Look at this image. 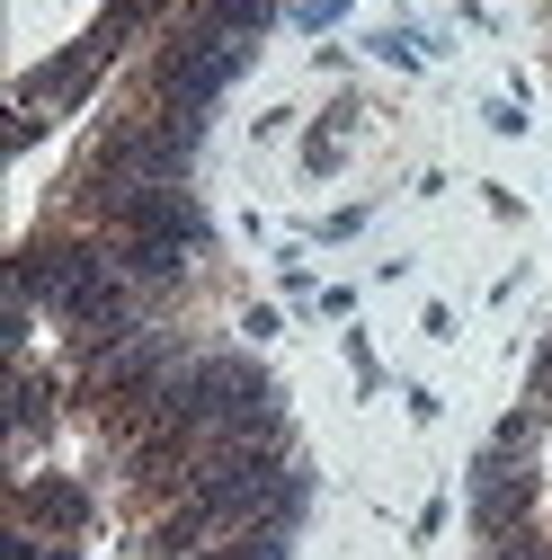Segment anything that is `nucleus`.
Listing matches in <instances>:
<instances>
[{"mask_svg":"<svg viewBox=\"0 0 552 560\" xmlns=\"http://www.w3.org/2000/svg\"><path fill=\"white\" fill-rule=\"evenodd\" d=\"M250 54L258 45H241V36H215V27H179L152 62H143V107H161L170 125H205V116H215V98L250 72Z\"/></svg>","mask_w":552,"mask_h":560,"instance_id":"obj_1","label":"nucleus"},{"mask_svg":"<svg viewBox=\"0 0 552 560\" xmlns=\"http://www.w3.org/2000/svg\"><path fill=\"white\" fill-rule=\"evenodd\" d=\"M116 249H99L90 232H36L27 249H19V303L27 312H81V303H99L107 285H116Z\"/></svg>","mask_w":552,"mask_h":560,"instance_id":"obj_2","label":"nucleus"},{"mask_svg":"<svg viewBox=\"0 0 552 560\" xmlns=\"http://www.w3.org/2000/svg\"><path fill=\"white\" fill-rule=\"evenodd\" d=\"M472 525H481V542L534 525V463H526V454L491 445V454L472 463Z\"/></svg>","mask_w":552,"mask_h":560,"instance_id":"obj_3","label":"nucleus"},{"mask_svg":"<svg viewBox=\"0 0 552 560\" xmlns=\"http://www.w3.org/2000/svg\"><path fill=\"white\" fill-rule=\"evenodd\" d=\"M10 516L36 525V534H54V542H81L90 516H99V499L72 471H27V480H10Z\"/></svg>","mask_w":552,"mask_h":560,"instance_id":"obj_4","label":"nucleus"},{"mask_svg":"<svg viewBox=\"0 0 552 560\" xmlns=\"http://www.w3.org/2000/svg\"><path fill=\"white\" fill-rule=\"evenodd\" d=\"M99 62H107L99 45H72V54H54L45 72L19 90V107H45V116H54V107H81V98L99 90Z\"/></svg>","mask_w":552,"mask_h":560,"instance_id":"obj_5","label":"nucleus"},{"mask_svg":"<svg viewBox=\"0 0 552 560\" xmlns=\"http://www.w3.org/2000/svg\"><path fill=\"white\" fill-rule=\"evenodd\" d=\"M187 19H196V27H215V36L258 45V36L276 27V0H187Z\"/></svg>","mask_w":552,"mask_h":560,"instance_id":"obj_6","label":"nucleus"},{"mask_svg":"<svg viewBox=\"0 0 552 560\" xmlns=\"http://www.w3.org/2000/svg\"><path fill=\"white\" fill-rule=\"evenodd\" d=\"M286 551H295V534H276V525H250V534L215 542V560H286Z\"/></svg>","mask_w":552,"mask_h":560,"instance_id":"obj_7","label":"nucleus"},{"mask_svg":"<svg viewBox=\"0 0 552 560\" xmlns=\"http://www.w3.org/2000/svg\"><path fill=\"white\" fill-rule=\"evenodd\" d=\"M499 445L534 463V445H543V400H526V409H508V418H499Z\"/></svg>","mask_w":552,"mask_h":560,"instance_id":"obj_8","label":"nucleus"},{"mask_svg":"<svg viewBox=\"0 0 552 560\" xmlns=\"http://www.w3.org/2000/svg\"><path fill=\"white\" fill-rule=\"evenodd\" d=\"M348 365H357V392H375V383H383V357H375V338H366V329L348 338Z\"/></svg>","mask_w":552,"mask_h":560,"instance_id":"obj_9","label":"nucleus"},{"mask_svg":"<svg viewBox=\"0 0 552 560\" xmlns=\"http://www.w3.org/2000/svg\"><path fill=\"white\" fill-rule=\"evenodd\" d=\"M338 10H348V0H303V10H295V27H330Z\"/></svg>","mask_w":552,"mask_h":560,"instance_id":"obj_10","label":"nucleus"},{"mask_svg":"<svg viewBox=\"0 0 552 560\" xmlns=\"http://www.w3.org/2000/svg\"><path fill=\"white\" fill-rule=\"evenodd\" d=\"M526 400H543V409H552V338H543V357H534V392H526Z\"/></svg>","mask_w":552,"mask_h":560,"instance_id":"obj_11","label":"nucleus"}]
</instances>
